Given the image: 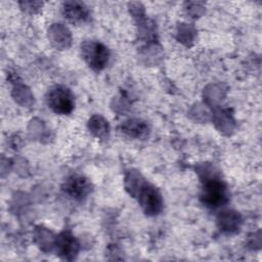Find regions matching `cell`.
Listing matches in <instances>:
<instances>
[{
  "label": "cell",
  "instance_id": "cell-1",
  "mask_svg": "<svg viewBox=\"0 0 262 262\" xmlns=\"http://www.w3.org/2000/svg\"><path fill=\"white\" fill-rule=\"evenodd\" d=\"M47 104L55 114L68 115L75 107V98L69 88L59 85L49 90Z\"/></svg>",
  "mask_w": 262,
  "mask_h": 262
},
{
  "label": "cell",
  "instance_id": "cell-2",
  "mask_svg": "<svg viewBox=\"0 0 262 262\" xmlns=\"http://www.w3.org/2000/svg\"><path fill=\"white\" fill-rule=\"evenodd\" d=\"M201 201L206 207L211 209L223 206L228 201L225 184L218 179L207 181L202 189Z\"/></svg>",
  "mask_w": 262,
  "mask_h": 262
},
{
  "label": "cell",
  "instance_id": "cell-3",
  "mask_svg": "<svg viewBox=\"0 0 262 262\" xmlns=\"http://www.w3.org/2000/svg\"><path fill=\"white\" fill-rule=\"evenodd\" d=\"M82 56L93 70L103 69L108 60V49L101 43L95 41L84 42L81 46Z\"/></svg>",
  "mask_w": 262,
  "mask_h": 262
},
{
  "label": "cell",
  "instance_id": "cell-4",
  "mask_svg": "<svg viewBox=\"0 0 262 262\" xmlns=\"http://www.w3.org/2000/svg\"><path fill=\"white\" fill-rule=\"evenodd\" d=\"M62 190L69 196L80 201L87 198V195L90 193L91 184L85 177L80 175H73L66 180L62 186Z\"/></svg>",
  "mask_w": 262,
  "mask_h": 262
},
{
  "label": "cell",
  "instance_id": "cell-5",
  "mask_svg": "<svg viewBox=\"0 0 262 262\" xmlns=\"http://www.w3.org/2000/svg\"><path fill=\"white\" fill-rule=\"evenodd\" d=\"M140 204L147 214H157L162 208V200L157 189L148 184H144L139 193Z\"/></svg>",
  "mask_w": 262,
  "mask_h": 262
},
{
  "label": "cell",
  "instance_id": "cell-6",
  "mask_svg": "<svg viewBox=\"0 0 262 262\" xmlns=\"http://www.w3.org/2000/svg\"><path fill=\"white\" fill-rule=\"evenodd\" d=\"M56 250L58 255L70 259V256H74L78 251V244L73 235L68 232H62L56 239Z\"/></svg>",
  "mask_w": 262,
  "mask_h": 262
},
{
  "label": "cell",
  "instance_id": "cell-7",
  "mask_svg": "<svg viewBox=\"0 0 262 262\" xmlns=\"http://www.w3.org/2000/svg\"><path fill=\"white\" fill-rule=\"evenodd\" d=\"M63 15L73 23H82L88 17V10L79 2H67L62 8Z\"/></svg>",
  "mask_w": 262,
  "mask_h": 262
}]
</instances>
